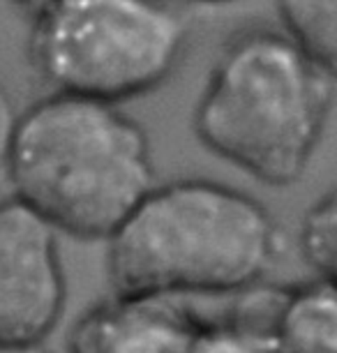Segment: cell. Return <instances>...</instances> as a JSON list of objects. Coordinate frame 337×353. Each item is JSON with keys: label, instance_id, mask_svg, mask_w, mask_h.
I'll use <instances>...</instances> for the list:
<instances>
[{"label": "cell", "instance_id": "cell-1", "mask_svg": "<svg viewBox=\"0 0 337 353\" xmlns=\"http://www.w3.org/2000/svg\"><path fill=\"white\" fill-rule=\"evenodd\" d=\"M282 233L266 205L210 178L155 185L107 241L111 289L234 298L266 282Z\"/></svg>", "mask_w": 337, "mask_h": 353}, {"label": "cell", "instance_id": "cell-2", "mask_svg": "<svg viewBox=\"0 0 337 353\" xmlns=\"http://www.w3.org/2000/svg\"><path fill=\"white\" fill-rule=\"evenodd\" d=\"M12 196L58 236L104 241L157 185L150 139L118 104L49 92L19 113Z\"/></svg>", "mask_w": 337, "mask_h": 353}, {"label": "cell", "instance_id": "cell-3", "mask_svg": "<svg viewBox=\"0 0 337 353\" xmlns=\"http://www.w3.org/2000/svg\"><path fill=\"white\" fill-rule=\"evenodd\" d=\"M335 81L282 28L247 26L222 44L192 113L210 155L268 188L305 176L319 150Z\"/></svg>", "mask_w": 337, "mask_h": 353}, {"label": "cell", "instance_id": "cell-4", "mask_svg": "<svg viewBox=\"0 0 337 353\" xmlns=\"http://www.w3.org/2000/svg\"><path fill=\"white\" fill-rule=\"evenodd\" d=\"M187 42L169 0H54L30 19L25 51L51 92L121 106L167 83Z\"/></svg>", "mask_w": 337, "mask_h": 353}, {"label": "cell", "instance_id": "cell-5", "mask_svg": "<svg viewBox=\"0 0 337 353\" xmlns=\"http://www.w3.org/2000/svg\"><path fill=\"white\" fill-rule=\"evenodd\" d=\"M58 231L17 196L0 199V349L46 344L68 303Z\"/></svg>", "mask_w": 337, "mask_h": 353}, {"label": "cell", "instance_id": "cell-6", "mask_svg": "<svg viewBox=\"0 0 337 353\" xmlns=\"http://www.w3.org/2000/svg\"><path fill=\"white\" fill-rule=\"evenodd\" d=\"M203 323L183 298L111 291L72 323L65 353H194Z\"/></svg>", "mask_w": 337, "mask_h": 353}, {"label": "cell", "instance_id": "cell-7", "mask_svg": "<svg viewBox=\"0 0 337 353\" xmlns=\"http://www.w3.org/2000/svg\"><path fill=\"white\" fill-rule=\"evenodd\" d=\"M268 330L277 353H337V286L316 277L273 286Z\"/></svg>", "mask_w": 337, "mask_h": 353}, {"label": "cell", "instance_id": "cell-8", "mask_svg": "<svg viewBox=\"0 0 337 353\" xmlns=\"http://www.w3.org/2000/svg\"><path fill=\"white\" fill-rule=\"evenodd\" d=\"M222 316H206L194 353H277L268 330L273 286H254L234 296Z\"/></svg>", "mask_w": 337, "mask_h": 353}, {"label": "cell", "instance_id": "cell-9", "mask_svg": "<svg viewBox=\"0 0 337 353\" xmlns=\"http://www.w3.org/2000/svg\"><path fill=\"white\" fill-rule=\"evenodd\" d=\"M282 30L337 83V0H277Z\"/></svg>", "mask_w": 337, "mask_h": 353}, {"label": "cell", "instance_id": "cell-10", "mask_svg": "<svg viewBox=\"0 0 337 353\" xmlns=\"http://www.w3.org/2000/svg\"><path fill=\"white\" fill-rule=\"evenodd\" d=\"M298 250L316 279L337 286V188L321 194L300 217Z\"/></svg>", "mask_w": 337, "mask_h": 353}, {"label": "cell", "instance_id": "cell-11", "mask_svg": "<svg viewBox=\"0 0 337 353\" xmlns=\"http://www.w3.org/2000/svg\"><path fill=\"white\" fill-rule=\"evenodd\" d=\"M19 113L21 111H17L10 92L0 83V169H5V162H8L12 139H14V130L19 123Z\"/></svg>", "mask_w": 337, "mask_h": 353}, {"label": "cell", "instance_id": "cell-12", "mask_svg": "<svg viewBox=\"0 0 337 353\" xmlns=\"http://www.w3.org/2000/svg\"><path fill=\"white\" fill-rule=\"evenodd\" d=\"M8 3L17 12H21L25 19H35L39 12L49 8V5L54 3V0H8Z\"/></svg>", "mask_w": 337, "mask_h": 353}, {"label": "cell", "instance_id": "cell-13", "mask_svg": "<svg viewBox=\"0 0 337 353\" xmlns=\"http://www.w3.org/2000/svg\"><path fill=\"white\" fill-rule=\"evenodd\" d=\"M0 353H51L46 344H28V346H8L0 349Z\"/></svg>", "mask_w": 337, "mask_h": 353}, {"label": "cell", "instance_id": "cell-14", "mask_svg": "<svg viewBox=\"0 0 337 353\" xmlns=\"http://www.w3.org/2000/svg\"><path fill=\"white\" fill-rule=\"evenodd\" d=\"M185 3H196V5H222V3H234V0H185Z\"/></svg>", "mask_w": 337, "mask_h": 353}]
</instances>
